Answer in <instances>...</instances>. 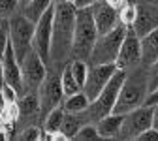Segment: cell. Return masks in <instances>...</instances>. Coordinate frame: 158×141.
I'll return each mask as SVG.
<instances>
[{
	"instance_id": "cell-1",
	"label": "cell",
	"mask_w": 158,
	"mask_h": 141,
	"mask_svg": "<svg viewBox=\"0 0 158 141\" xmlns=\"http://www.w3.org/2000/svg\"><path fill=\"white\" fill-rule=\"evenodd\" d=\"M75 13L77 8L70 2H55V25H53V45L51 58L62 60L72 55L73 34H75Z\"/></svg>"
},
{
	"instance_id": "cell-2",
	"label": "cell",
	"mask_w": 158,
	"mask_h": 141,
	"mask_svg": "<svg viewBox=\"0 0 158 141\" xmlns=\"http://www.w3.org/2000/svg\"><path fill=\"white\" fill-rule=\"evenodd\" d=\"M98 36H100V32H98L96 21H94L92 6L90 8H79L75 13V34H73L72 56L77 60H87L89 62Z\"/></svg>"
},
{
	"instance_id": "cell-3",
	"label": "cell",
	"mask_w": 158,
	"mask_h": 141,
	"mask_svg": "<svg viewBox=\"0 0 158 141\" xmlns=\"http://www.w3.org/2000/svg\"><path fill=\"white\" fill-rule=\"evenodd\" d=\"M147 96H149V73L143 70H135L130 75L126 73V79L123 83V89H121V94H118L113 113L126 115L132 109L143 106Z\"/></svg>"
},
{
	"instance_id": "cell-4",
	"label": "cell",
	"mask_w": 158,
	"mask_h": 141,
	"mask_svg": "<svg viewBox=\"0 0 158 141\" xmlns=\"http://www.w3.org/2000/svg\"><path fill=\"white\" fill-rule=\"evenodd\" d=\"M126 73H128L126 70L118 68L115 72V75L109 79V83L104 87V90L100 92V96L90 102V107L87 109L90 120L98 122L102 117L113 113V109L117 106V100H118V94H121V89H123V83H124V79H126Z\"/></svg>"
},
{
	"instance_id": "cell-5",
	"label": "cell",
	"mask_w": 158,
	"mask_h": 141,
	"mask_svg": "<svg viewBox=\"0 0 158 141\" xmlns=\"http://www.w3.org/2000/svg\"><path fill=\"white\" fill-rule=\"evenodd\" d=\"M128 27L118 23L113 30H109L107 34H100L96 39V45L92 49L89 64H107V62H117L118 51H121L123 39L126 36Z\"/></svg>"
},
{
	"instance_id": "cell-6",
	"label": "cell",
	"mask_w": 158,
	"mask_h": 141,
	"mask_svg": "<svg viewBox=\"0 0 158 141\" xmlns=\"http://www.w3.org/2000/svg\"><path fill=\"white\" fill-rule=\"evenodd\" d=\"M34 30H36V23L23 13L11 15L10 19V42L13 45L15 56L19 62H23L27 58V55L34 49Z\"/></svg>"
},
{
	"instance_id": "cell-7",
	"label": "cell",
	"mask_w": 158,
	"mask_h": 141,
	"mask_svg": "<svg viewBox=\"0 0 158 141\" xmlns=\"http://www.w3.org/2000/svg\"><path fill=\"white\" fill-rule=\"evenodd\" d=\"M53 25H55V2L47 8V11L38 19L34 30V44L32 47L38 55L44 58V62L49 64L51 60V45H53Z\"/></svg>"
},
{
	"instance_id": "cell-8",
	"label": "cell",
	"mask_w": 158,
	"mask_h": 141,
	"mask_svg": "<svg viewBox=\"0 0 158 141\" xmlns=\"http://www.w3.org/2000/svg\"><path fill=\"white\" fill-rule=\"evenodd\" d=\"M152 118H154V107L152 106L143 104L139 107L132 109L130 113L124 115L121 137H124V139H137L145 130L152 128Z\"/></svg>"
},
{
	"instance_id": "cell-9",
	"label": "cell",
	"mask_w": 158,
	"mask_h": 141,
	"mask_svg": "<svg viewBox=\"0 0 158 141\" xmlns=\"http://www.w3.org/2000/svg\"><path fill=\"white\" fill-rule=\"evenodd\" d=\"M38 94H40V104H42V111H40V115H44V118H45L49 111H53L58 106H62L64 90H62L60 73H56L53 70L47 72V77H45V81L42 83V87L38 89Z\"/></svg>"
},
{
	"instance_id": "cell-10",
	"label": "cell",
	"mask_w": 158,
	"mask_h": 141,
	"mask_svg": "<svg viewBox=\"0 0 158 141\" xmlns=\"http://www.w3.org/2000/svg\"><path fill=\"white\" fill-rule=\"evenodd\" d=\"M118 70V66L115 62H107V64H90L89 66V73H87V81H85V94L89 96V100H96L100 96V92L104 90V87L109 83V79L115 75V72Z\"/></svg>"
},
{
	"instance_id": "cell-11",
	"label": "cell",
	"mask_w": 158,
	"mask_h": 141,
	"mask_svg": "<svg viewBox=\"0 0 158 141\" xmlns=\"http://www.w3.org/2000/svg\"><path fill=\"white\" fill-rule=\"evenodd\" d=\"M21 68H23V79H25V90L27 92L38 90L47 77V64L38 55L36 49H32L27 55V58L21 62Z\"/></svg>"
},
{
	"instance_id": "cell-12",
	"label": "cell",
	"mask_w": 158,
	"mask_h": 141,
	"mask_svg": "<svg viewBox=\"0 0 158 141\" xmlns=\"http://www.w3.org/2000/svg\"><path fill=\"white\" fill-rule=\"evenodd\" d=\"M139 62H141V38L137 36V32L132 27H128L115 64L123 70H130L135 68Z\"/></svg>"
},
{
	"instance_id": "cell-13",
	"label": "cell",
	"mask_w": 158,
	"mask_h": 141,
	"mask_svg": "<svg viewBox=\"0 0 158 141\" xmlns=\"http://www.w3.org/2000/svg\"><path fill=\"white\" fill-rule=\"evenodd\" d=\"M2 62H4V77H6V83L11 85L19 92V96H23L27 92L25 90V79H23V68H21V62H19L17 56H15V51H13L11 42L6 47V53L2 56Z\"/></svg>"
},
{
	"instance_id": "cell-14",
	"label": "cell",
	"mask_w": 158,
	"mask_h": 141,
	"mask_svg": "<svg viewBox=\"0 0 158 141\" xmlns=\"http://www.w3.org/2000/svg\"><path fill=\"white\" fill-rule=\"evenodd\" d=\"M92 13H94V21H96V27H98V32L100 34H107L109 30H113L121 23L118 10L109 6L106 0H98L92 6Z\"/></svg>"
},
{
	"instance_id": "cell-15",
	"label": "cell",
	"mask_w": 158,
	"mask_h": 141,
	"mask_svg": "<svg viewBox=\"0 0 158 141\" xmlns=\"http://www.w3.org/2000/svg\"><path fill=\"white\" fill-rule=\"evenodd\" d=\"M156 27H158V8L151 6V4L137 6V17L132 25V28L137 32V36L143 38L145 34H149Z\"/></svg>"
},
{
	"instance_id": "cell-16",
	"label": "cell",
	"mask_w": 158,
	"mask_h": 141,
	"mask_svg": "<svg viewBox=\"0 0 158 141\" xmlns=\"http://www.w3.org/2000/svg\"><path fill=\"white\" fill-rule=\"evenodd\" d=\"M123 122H124V115L123 113H109L106 117H102L96 122V128L100 132L102 137L111 139V137H121L123 132Z\"/></svg>"
},
{
	"instance_id": "cell-17",
	"label": "cell",
	"mask_w": 158,
	"mask_h": 141,
	"mask_svg": "<svg viewBox=\"0 0 158 141\" xmlns=\"http://www.w3.org/2000/svg\"><path fill=\"white\" fill-rule=\"evenodd\" d=\"M158 60V27L141 38V62L149 68Z\"/></svg>"
},
{
	"instance_id": "cell-18",
	"label": "cell",
	"mask_w": 158,
	"mask_h": 141,
	"mask_svg": "<svg viewBox=\"0 0 158 141\" xmlns=\"http://www.w3.org/2000/svg\"><path fill=\"white\" fill-rule=\"evenodd\" d=\"M17 111L23 117H36L42 111V104H40V94L38 90L25 92L23 96H19L17 100Z\"/></svg>"
},
{
	"instance_id": "cell-19",
	"label": "cell",
	"mask_w": 158,
	"mask_h": 141,
	"mask_svg": "<svg viewBox=\"0 0 158 141\" xmlns=\"http://www.w3.org/2000/svg\"><path fill=\"white\" fill-rule=\"evenodd\" d=\"M64 115H66L64 106H58V107H55L53 111L47 113V117H45V120H44V132H45V137H47V139H49L53 134L60 132L62 122H64Z\"/></svg>"
},
{
	"instance_id": "cell-20",
	"label": "cell",
	"mask_w": 158,
	"mask_h": 141,
	"mask_svg": "<svg viewBox=\"0 0 158 141\" xmlns=\"http://www.w3.org/2000/svg\"><path fill=\"white\" fill-rule=\"evenodd\" d=\"M66 113H85L90 107V100L85 94V90H79L72 96H66V100L62 102Z\"/></svg>"
},
{
	"instance_id": "cell-21",
	"label": "cell",
	"mask_w": 158,
	"mask_h": 141,
	"mask_svg": "<svg viewBox=\"0 0 158 141\" xmlns=\"http://www.w3.org/2000/svg\"><path fill=\"white\" fill-rule=\"evenodd\" d=\"M85 117H87V111H85V113H66L60 132H62L68 139H70V137H75V134L81 130V126L85 124Z\"/></svg>"
},
{
	"instance_id": "cell-22",
	"label": "cell",
	"mask_w": 158,
	"mask_h": 141,
	"mask_svg": "<svg viewBox=\"0 0 158 141\" xmlns=\"http://www.w3.org/2000/svg\"><path fill=\"white\" fill-rule=\"evenodd\" d=\"M49 6H53V0H32V2L27 8H23L21 11H23V15H27L30 19V21L38 23V19L47 11Z\"/></svg>"
},
{
	"instance_id": "cell-23",
	"label": "cell",
	"mask_w": 158,
	"mask_h": 141,
	"mask_svg": "<svg viewBox=\"0 0 158 141\" xmlns=\"http://www.w3.org/2000/svg\"><path fill=\"white\" fill-rule=\"evenodd\" d=\"M60 81H62V90H64V96H72L79 90H83L81 87H79L77 83V79L73 77V72H72V66L66 64L62 73H60Z\"/></svg>"
},
{
	"instance_id": "cell-24",
	"label": "cell",
	"mask_w": 158,
	"mask_h": 141,
	"mask_svg": "<svg viewBox=\"0 0 158 141\" xmlns=\"http://www.w3.org/2000/svg\"><path fill=\"white\" fill-rule=\"evenodd\" d=\"M135 17H137V6L134 2H128L126 0V2L118 8V19H121V23L126 25V27H132Z\"/></svg>"
},
{
	"instance_id": "cell-25",
	"label": "cell",
	"mask_w": 158,
	"mask_h": 141,
	"mask_svg": "<svg viewBox=\"0 0 158 141\" xmlns=\"http://www.w3.org/2000/svg\"><path fill=\"white\" fill-rule=\"evenodd\" d=\"M10 44V19L0 17V56H4Z\"/></svg>"
},
{
	"instance_id": "cell-26",
	"label": "cell",
	"mask_w": 158,
	"mask_h": 141,
	"mask_svg": "<svg viewBox=\"0 0 158 141\" xmlns=\"http://www.w3.org/2000/svg\"><path fill=\"white\" fill-rule=\"evenodd\" d=\"M100 137L102 135H100V132H98V128L94 124H83L73 139H90L92 141V139H100Z\"/></svg>"
},
{
	"instance_id": "cell-27",
	"label": "cell",
	"mask_w": 158,
	"mask_h": 141,
	"mask_svg": "<svg viewBox=\"0 0 158 141\" xmlns=\"http://www.w3.org/2000/svg\"><path fill=\"white\" fill-rule=\"evenodd\" d=\"M19 8V0H0V17H11Z\"/></svg>"
},
{
	"instance_id": "cell-28",
	"label": "cell",
	"mask_w": 158,
	"mask_h": 141,
	"mask_svg": "<svg viewBox=\"0 0 158 141\" xmlns=\"http://www.w3.org/2000/svg\"><path fill=\"white\" fill-rule=\"evenodd\" d=\"M149 92H152L156 87H158V60H154V62L149 66Z\"/></svg>"
},
{
	"instance_id": "cell-29",
	"label": "cell",
	"mask_w": 158,
	"mask_h": 141,
	"mask_svg": "<svg viewBox=\"0 0 158 141\" xmlns=\"http://www.w3.org/2000/svg\"><path fill=\"white\" fill-rule=\"evenodd\" d=\"M21 137L23 139H40V137H42V130H40L38 126H30V128H27L21 134Z\"/></svg>"
},
{
	"instance_id": "cell-30",
	"label": "cell",
	"mask_w": 158,
	"mask_h": 141,
	"mask_svg": "<svg viewBox=\"0 0 158 141\" xmlns=\"http://www.w3.org/2000/svg\"><path fill=\"white\" fill-rule=\"evenodd\" d=\"M137 139H141V141H154V139H158V128H149V130H145Z\"/></svg>"
},
{
	"instance_id": "cell-31",
	"label": "cell",
	"mask_w": 158,
	"mask_h": 141,
	"mask_svg": "<svg viewBox=\"0 0 158 141\" xmlns=\"http://www.w3.org/2000/svg\"><path fill=\"white\" fill-rule=\"evenodd\" d=\"M145 104H147V106H154V104H158V87H156L152 92H149V96H147V100H145Z\"/></svg>"
},
{
	"instance_id": "cell-32",
	"label": "cell",
	"mask_w": 158,
	"mask_h": 141,
	"mask_svg": "<svg viewBox=\"0 0 158 141\" xmlns=\"http://www.w3.org/2000/svg\"><path fill=\"white\" fill-rule=\"evenodd\" d=\"M98 2V0H75L73 2V6L79 10V8H90V6H94Z\"/></svg>"
},
{
	"instance_id": "cell-33",
	"label": "cell",
	"mask_w": 158,
	"mask_h": 141,
	"mask_svg": "<svg viewBox=\"0 0 158 141\" xmlns=\"http://www.w3.org/2000/svg\"><path fill=\"white\" fill-rule=\"evenodd\" d=\"M6 85V77H4V62H2V56H0V90Z\"/></svg>"
},
{
	"instance_id": "cell-34",
	"label": "cell",
	"mask_w": 158,
	"mask_h": 141,
	"mask_svg": "<svg viewBox=\"0 0 158 141\" xmlns=\"http://www.w3.org/2000/svg\"><path fill=\"white\" fill-rule=\"evenodd\" d=\"M106 2H107L109 6H113V8H117V10H118V8H121V6L126 2V0H106Z\"/></svg>"
},
{
	"instance_id": "cell-35",
	"label": "cell",
	"mask_w": 158,
	"mask_h": 141,
	"mask_svg": "<svg viewBox=\"0 0 158 141\" xmlns=\"http://www.w3.org/2000/svg\"><path fill=\"white\" fill-rule=\"evenodd\" d=\"M152 107H154V118H152V126H154V128H158V104H154Z\"/></svg>"
},
{
	"instance_id": "cell-36",
	"label": "cell",
	"mask_w": 158,
	"mask_h": 141,
	"mask_svg": "<svg viewBox=\"0 0 158 141\" xmlns=\"http://www.w3.org/2000/svg\"><path fill=\"white\" fill-rule=\"evenodd\" d=\"M30 2H32V0H19V8L23 10V8H27V6H28Z\"/></svg>"
},
{
	"instance_id": "cell-37",
	"label": "cell",
	"mask_w": 158,
	"mask_h": 141,
	"mask_svg": "<svg viewBox=\"0 0 158 141\" xmlns=\"http://www.w3.org/2000/svg\"><path fill=\"white\" fill-rule=\"evenodd\" d=\"M64 2H70V4H73V2H75V0H64Z\"/></svg>"
},
{
	"instance_id": "cell-38",
	"label": "cell",
	"mask_w": 158,
	"mask_h": 141,
	"mask_svg": "<svg viewBox=\"0 0 158 141\" xmlns=\"http://www.w3.org/2000/svg\"><path fill=\"white\" fill-rule=\"evenodd\" d=\"M128 2H134V0H128Z\"/></svg>"
}]
</instances>
